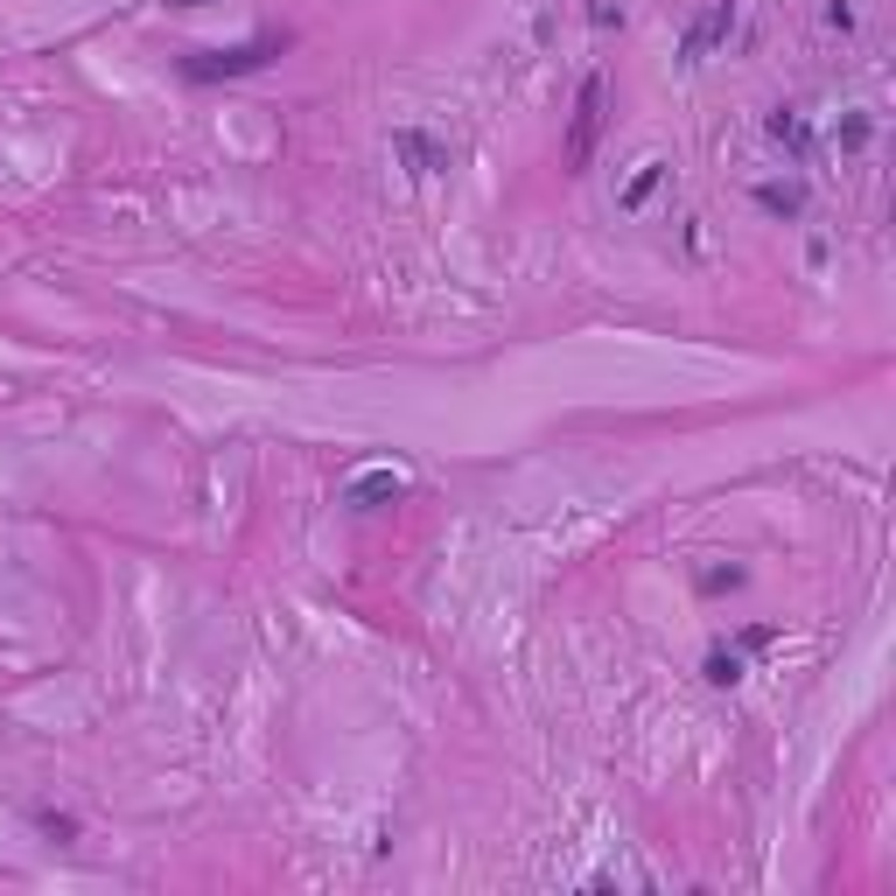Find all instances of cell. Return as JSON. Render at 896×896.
I'll return each instance as SVG.
<instances>
[{"label": "cell", "mask_w": 896, "mask_h": 896, "mask_svg": "<svg viewBox=\"0 0 896 896\" xmlns=\"http://www.w3.org/2000/svg\"><path fill=\"white\" fill-rule=\"evenodd\" d=\"M735 582H742V567H708V575H700L708 596H721V588H735Z\"/></svg>", "instance_id": "cell-13"}, {"label": "cell", "mask_w": 896, "mask_h": 896, "mask_svg": "<svg viewBox=\"0 0 896 896\" xmlns=\"http://www.w3.org/2000/svg\"><path fill=\"white\" fill-rule=\"evenodd\" d=\"M869 141H875V120H869V112H848V120H841V155H862Z\"/></svg>", "instance_id": "cell-10"}, {"label": "cell", "mask_w": 896, "mask_h": 896, "mask_svg": "<svg viewBox=\"0 0 896 896\" xmlns=\"http://www.w3.org/2000/svg\"><path fill=\"white\" fill-rule=\"evenodd\" d=\"M764 644H777V623H750V631L735 638V652H764Z\"/></svg>", "instance_id": "cell-12"}, {"label": "cell", "mask_w": 896, "mask_h": 896, "mask_svg": "<svg viewBox=\"0 0 896 896\" xmlns=\"http://www.w3.org/2000/svg\"><path fill=\"white\" fill-rule=\"evenodd\" d=\"M708 679L715 686H735L742 679V652H735V644H715V652H708Z\"/></svg>", "instance_id": "cell-8"}, {"label": "cell", "mask_w": 896, "mask_h": 896, "mask_svg": "<svg viewBox=\"0 0 896 896\" xmlns=\"http://www.w3.org/2000/svg\"><path fill=\"white\" fill-rule=\"evenodd\" d=\"M288 49H295L288 29H259V35H245V43H232V49H197V56H182V78H189V85L253 78V70H266L274 56H288Z\"/></svg>", "instance_id": "cell-1"}, {"label": "cell", "mask_w": 896, "mask_h": 896, "mask_svg": "<svg viewBox=\"0 0 896 896\" xmlns=\"http://www.w3.org/2000/svg\"><path fill=\"white\" fill-rule=\"evenodd\" d=\"M392 155L407 162L413 176H442V168H449V147L434 141V133H421V126H399L392 133Z\"/></svg>", "instance_id": "cell-4"}, {"label": "cell", "mask_w": 896, "mask_h": 896, "mask_svg": "<svg viewBox=\"0 0 896 896\" xmlns=\"http://www.w3.org/2000/svg\"><path fill=\"white\" fill-rule=\"evenodd\" d=\"M806 182H756V211H764V218H806Z\"/></svg>", "instance_id": "cell-6"}, {"label": "cell", "mask_w": 896, "mask_h": 896, "mask_svg": "<svg viewBox=\"0 0 896 896\" xmlns=\"http://www.w3.org/2000/svg\"><path fill=\"white\" fill-rule=\"evenodd\" d=\"M659 182H665V162H644V168H638V176H631V189H623V211H638V203H644V197H652V189H659Z\"/></svg>", "instance_id": "cell-9"}, {"label": "cell", "mask_w": 896, "mask_h": 896, "mask_svg": "<svg viewBox=\"0 0 896 896\" xmlns=\"http://www.w3.org/2000/svg\"><path fill=\"white\" fill-rule=\"evenodd\" d=\"M168 8H211V0H168Z\"/></svg>", "instance_id": "cell-14"}, {"label": "cell", "mask_w": 896, "mask_h": 896, "mask_svg": "<svg viewBox=\"0 0 896 896\" xmlns=\"http://www.w3.org/2000/svg\"><path fill=\"white\" fill-rule=\"evenodd\" d=\"M35 827H43L49 841H78V819H70V812H56V806H35Z\"/></svg>", "instance_id": "cell-11"}, {"label": "cell", "mask_w": 896, "mask_h": 896, "mask_svg": "<svg viewBox=\"0 0 896 896\" xmlns=\"http://www.w3.org/2000/svg\"><path fill=\"white\" fill-rule=\"evenodd\" d=\"M764 133H771L777 147H792V162L812 155V126H806V112H798V106H777L771 120H764Z\"/></svg>", "instance_id": "cell-5"}, {"label": "cell", "mask_w": 896, "mask_h": 896, "mask_svg": "<svg viewBox=\"0 0 896 896\" xmlns=\"http://www.w3.org/2000/svg\"><path fill=\"white\" fill-rule=\"evenodd\" d=\"M729 29H735V0H708V14H694V22H686L679 56H686V64H700L715 43H729Z\"/></svg>", "instance_id": "cell-3"}, {"label": "cell", "mask_w": 896, "mask_h": 896, "mask_svg": "<svg viewBox=\"0 0 896 896\" xmlns=\"http://www.w3.org/2000/svg\"><path fill=\"white\" fill-rule=\"evenodd\" d=\"M399 490H407V476H399V469H365L351 484V505H386V498H399Z\"/></svg>", "instance_id": "cell-7"}, {"label": "cell", "mask_w": 896, "mask_h": 896, "mask_svg": "<svg viewBox=\"0 0 896 896\" xmlns=\"http://www.w3.org/2000/svg\"><path fill=\"white\" fill-rule=\"evenodd\" d=\"M602 106H609V78H582L575 91V126H567V168H588V155H596V141H602Z\"/></svg>", "instance_id": "cell-2"}]
</instances>
